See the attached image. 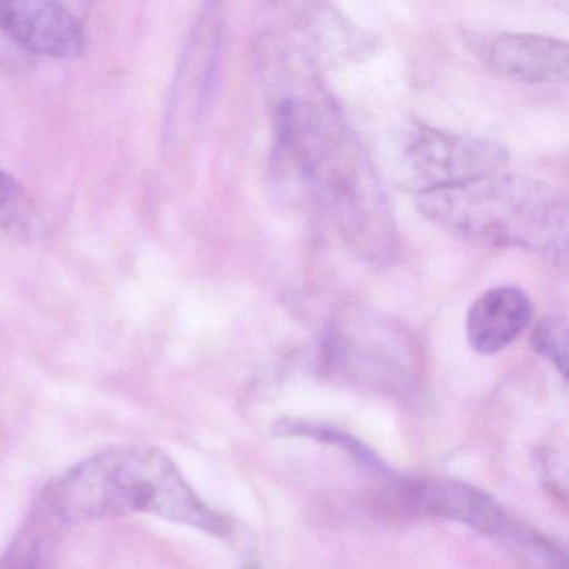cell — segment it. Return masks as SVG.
<instances>
[{
  "mask_svg": "<svg viewBox=\"0 0 569 569\" xmlns=\"http://www.w3.org/2000/svg\"><path fill=\"white\" fill-rule=\"evenodd\" d=\"M486 62L502 78L525 84L568 81V44L536 34H499L482 49Z\"/></svg>",
  "mask_w": 569,
  "mask_h": 569,
  "instance_id": "cell-7",
  "label": "cell"
},
{
  "mask_svg": "<svg viewBox=\"0 0 569 569\" xmlns=\"http://www.w3.org/2000/svg\"><path fill=\"white\" fill-rule=\"evenodd\" d=\"M276 159L339 238L366 261L395 254L396 224L371 159L308 66L276 71Z\"/></svg>",
  "mask_w": 569,
  "mask_h": 569,
  "instance_id": "cell-1",
  "label": "cell"
},
{
  "mask_svg": "<svg viewBox=\"0 0 569 569\" xmlns=\"http://www.w3.org/2000/svg\"><path fill=\"white\" fill-rule=\"evenodd\" d=\"M0 29L19 46L52 59H74L84 51L86 36L74 16L58 2H0Z\"/></svg>",
  "mask_w": 569,
  "mask_h": 569,
  "instance_id": "cell-6",
  "label": "cell"
},
{
  "mask_svg": "<svg viewBox=\"0 0 569 569\" xmlns=\"http://www.w3.org/2000/svg\"><path fill=\"white\" fill-rule=\"evenodd\" d=\"M22 196L18 182L0 169V229L14 228L21 224Z\"/></svg>",
  "mask_w": 569,
  "mask_h": 569,
  "instance_id": "cell-14",
  "label": "cell"
},
{
  "mask_svg": "<svg viewBox=\"0 0 569 569\" xmlns=\"http://www.w3.org/2000/svg\"><path fill=\"white\" fill-rule=\"evenodd\" d=\"M508 154L489 139L452 134L412 122L399 146V182L416 198L506 171Z\"/></svg>",
  "mask_w": 569,
  "mask_h": 569,
  "instance_id": "cell-4",
  "label": "cell"
},
{
  "mask_svg": "<svg viewBox=\"0 0 569 569\" xmlns=\"http://www.w3.org/2000/svg\"><path fill=\"white\" fill-rule=\"evenodd\" d=\"M49 508L68 522L154 515L228 538L232 528L188 485L158 448H111L69 469L46 492Z\"/></svg>",
  "mask_w": 569,
  "mask_h": 569,
  "instance_id": "cell-2",
  "label": "cell"
},
{
  "mask_svg": "<svg viewBox=\"0 0 569 569\" xmlns=\"http://www.w3.org/2000/svg\"><path fill=\"white\" fill-rule=\"evenodd\" d=\"M401 481L402 499L416 511L461 522L499 545L518 522L488 492L468 482L438 476Z\"/></svg>",
  "mask_w": 569,
  "mask_h": 569,
  "instance_id": "cell-5",
  "label": "cell"
},
{
  "mask_svg": "<svg viewBox=\"0 0 569 569\" xmlns=\"http://www.w3.org/2000/svg\"><path fill=\"white\" fill-rule=\"evenodd\" d=\"M501 546L525 569H568L565 549L522 521L516 522Z\"/></svg>",
  "mask_w": 569,
  "mask_h": 569,
  "instance_id": "cell-10",
  "label": "cell"
},
{
  "mask_svg": "<svg viewBox=\"0 0 569 569\" xmlns=\"http://www.w3.org/2000/svg\"><path fill=\"white\" fill-rule=\"evenodd\" d=\"M272 431L276 436H302V438L318 439V441L329 442V445L339 446L346 452L351 455L356 462L371 469V471L382 472L388 478H398L389 466L376 455L368 446L359 442L352 436L329 426L316 425V422L302 421V419H279Z\"/></svg>",
  "mask_w": 569,
  "mask_h": 569,
  "instance_id": "cell-11",
  "label": "cell"
},
{
  "mask_svg": "<svg viewBox=\"0 0 569 569\" xmlns=\"http://www.w3.org/2000/svg\"><path fill=\"white\" fill-rule=\"evenodd\" d=\"M531 345L535 351L548 359L561 376L568 368V326L565 319H541L532 329Z\"/></svg>",
  "mask_w": 569,
  "mask_h": 569,
  "instance_id": "cell-12",
  "label": "cell"
},
{
  "mask_svg": "<svg viewBox=\"0 0 569 569\" xmlns=\"http://www.w3.org/2000/svg\"><path fill=\"white\" fill-rule=\"evenodd\" d=\"M532 318L531 299L512 286L489 289L468 311L466 335L481 355H496L508 348L528 328Z\"/></svg>",
  "mask_w": 569,
  "mask_h": 569,
  "instance_id": "cell-8",
  "label": "cell"
},
{
  "mask_svg": "<svg viewBox=\"0 0 569 569\" xmlns=\"http://www.w3.org/2000/svg\"><path fill=\"white\" fill-rule=\"evenodd\" d=\"M299 26L326 58H355L371 49L365 32L328 6H308Z\"/></svg>",
  "mask_w": 569,
  "mask_h": 569,
  "instance_id": "cell-9",
  "label": "cell"
},
{
  "mask_svg": "<svg viewBox=\"0 0 569 569\" xmlns=\"http://www.w3.org/2000/svg\"><path fill=\"white\" fill-rule=\"evenodd\" d=\"M426 219L459 241L522 249L565 268L568 202L535 178L501 171L418 196Z\"/></svg>",
  "mask_w": 569,
  "mask_h": 569,
  "instance_id": "cell-3",
  "label": "cell"
},
{
  "mask_svg": "<svg viewBox=\"0 0 569 569\" xmlns=\"http://www.w3.org/2000/svg\"><path fill=\"white\" fill-rule=\"evenodd\" d=\"M0 569H46L44 541L36 532L19 536L0 556Z\"/></svg>",
  "mask_w": 569,
  "mask_h": 569,
  "instance_id": "cell-13",
  "label": "cell"
}]
</instances>
